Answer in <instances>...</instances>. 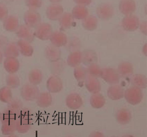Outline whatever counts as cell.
Listing matches in <instances>:
<instances>
[{
	"instance_id": "cell-1",
	"label": "cell",
	"mask_w": 147,
	"mask_h": 137,
	"mask_svg": "<svg viewBox=\"0 0 147 137\" xmlns=\"http://www.w3.org/2000/svg\"><path fill=\"white\" fill-rule=\"evenodd\" d=\"M143 96L142 89L135 86H131L125 90L124 97L128 103L133 106L139 104Z\"/></svg>"
},
{
	"instance_id": "cell-2",
	"label": "cell",
	"mask_w": 147,
	"mask_h": 137,
	"mask_svg": "<svg viewBox=\"0 0 147 137\" xmlns=\"http://www.w3.org/2000/svg\"><path fill=\"white\" fill-rule=\"evenodd\" d=\"M20 95L27 101H36L40 93L39 88L36 85L31 84H24L20 89Z\"/></svg>"
},
{
	"instance_id": "cell-3",
	"label": "cell",
	"mask_w": 147,
	"mask_h": 137,
	"mask_svg": "<svg viewBox=\"0 0 147 137\" xmlns=\"http://www.w3.org/2000/svg\"><path fill=\"white\" fill-rule=\"evenodd\" d=\"M53 29L50 24L48 23H41L35 28V37L42 40H49L53 33Z\"/></svg>"
},
{
	"instance_id": "cell-4",
	"label": "cell",
	"mask_w": 147,
	"mask_h": 137,
	"mask_svg": "<svg viewBox=\"0 0 147 137\" xmlns=\"http://www.w3.org/2000/svg\"><path fill=\"white\" fill-rule=\"evenodd\" d=\"M24 20L27 26L35 28L41 23V16L36 10L29 9L25 13Z\"/></svg>"
},
{
	"instance_id": "cell-5",
	"label": "cell",
	"mask_w": 147,
	"mask_h": 137,
	"mask_svg": "<svg viewBox=\"0 0 147 137\" xmlns=\"http://www.w3.org/2000/svg\"><path fill=\"white\" fill-rule=\"evenodd\" d=\"M101 78L108 84H118L120 81V76L117 70L112 68L102 69Z\"/></svg>"
},
{
	"instance_id": "cell-6",
	"label": "cell",
	"mask_w": 147,
	"mask_h": 137,
	"mask_svg": "<svg viewBox=\"0 0 147 137\" xmlns=\"http://www.w3.org/2000/svg\"><path fill=\"white\" fill-rule=\"evenodd\" d=\"M46 87L50 93L53 94L59 93L63 88L62 80L59 76L52 75L47 80Z\"/></svg>"
},
{
	"instance_id": "cell-7",
	"label": "cell",
	"mask_w": 147,
	"mask_h": 137,
	"mask_svg": "<svg viewBox=\"0 0 147 137\" xmlns=\"http://www.w3.org/2000/svg\"><path fill=\"white\" fill-rule=\"evenodd\" d=\"M16 35L20 39L26 40L30 43L33 42L35 39L34 31L26 25H20L16 32Z\"/></svg>"
},
{
	"instance_id": "cell-8",
	"label": "cell",
	"mask_w": 147,
	"mask_h": 137,
	"mask_svg": "<svg viewBox=\"0 0 147 137\" xmlns=\"http://www.w3.org/2000/svg\"><path fill=\"white\" fill-rule=\"evenodd\" d=\"M65 102L67 107L72 110H77L80 108L83 104L81 96L76 93H71L67 96Z\"/></svg>"
},
{
	"instance_id": "cell-9",
	"label": "cell",
	"mask_w": 147,
	"mask_h": 137,
	"mask_svg": "<svg viewBox=\"0 0 147 137\" xmlns=\"http://www.w3.org/2000/svg\"><path fill=\"white\" fill-rule=\"evenodd\" d=\"M124 91V88L118 84H113L107 89V97L112 101H118L123 98Z\"/></svg>"
},
{
	"instance_id": "cell-10",
	"label": "cell",
	"mask_w": 147,
	"mask_h": 137,
	"mask_svg": "<svg viewBox=\"0 0 147 137\" xmlns=\"http://www.w3.org/2000/svg\"><path fill=\"white\" fill-rule=\"evenodd\" d=\"M46 58L50 62H55L61 59V51L60 47L51 44L46 47L45 51Z\"/></svg>"
},
{
	"instance_id": "cell-11",
	"label": "cell",
	"mask_w": 147,
	"mask_h": 137,
	"mask_svg": "<svg viewBox=\"0 0 147 137\" xmlns=\"http://www.w3.org/2000/svg\"><path fill=\"white\" fill-rule=\"evenodd\" d=\"M84 84L87 90L91 94L100 93L101 90V84L98 78L88 76Z\"/></svg>"
},
{
	"instance_id": "cell-12",
	"label": "cell",
	"mask_w": 147,
	"mask_h": 137,
	"mask_svg": "<svg viewBox=\"0 0 147 137\" xmlns=\"http://www.w3.org/2000/svg\"><path fill=\"white\" fill-rule=\"evenodd\" d=\"M36 101L37 105L38 107L42 108H46L51 106L53 98L50 92H40Z\"/></svg>"
},
{
	"instance_id": "cell-13",
	"label": "cell",
	"mask_w": 147,
	"mask_h": 137,
	"mask_svg": "<svg viewBox=\"0 0 147 137\" xmlns=\"http://www.w3.org/2000/svg\"><path fill=\"white\" fill-rule=\"evenodd\" d=\"M4 67L9 74H13L18 71L20 63L17 58H5L4 61Z\"/></svg>"
},
{
	"instance_id": "cell-14",
	"label": "cell",
	"mask_w": 147,
	"mask_h": 137,
	"mask_svg": "<svg viewBox=\"0 0 147 137\" xmlns=\"http://www.w3.org/2000/svg\"><path fill=\"white\" fill-rule=\"evenodd\" d=\"M117 71L120 77L127 78L133 75L134 67L131 63L125 61L119 64Z\"/></svg>"
},
{
	"instance_id": "cell-15",
	"label": "cell",
	"mask_w": 147,
	"mask_h": 137,
	"mask_svg": "<svg viewBox=\"0 0 147 137\" xmlns=\"http://www.w3.org/2000/svg\"><path fill=\"white\" fill-rule=\"evenodd\" d=\"M49 40L52 45L58 47L65 46L68 40L66 34L60 31L53 32Z\"/></svg>"
},
{
	"instance_id": "cell-16",
	"label": "cell",
	"mask_w": 147,
	"mask_h": 137,
	"mask_svg": "<svg viewBox=\"0 0 147 137\" xmlns=\"http://www.w3.org/2000/svg\"><path fill=\"white\" fill-rule=\"evenodd\" d=\"M18 118V112L8 108L0 112V121L1 123L15 122Z\"/></svg>"
},
{
	"instance_id": "cell-17",
	"label": "cell",
	"mask_w": 147,
	"mask_h": 137,
	"mask_svg": "<svg viewBox=\"0 0 147 137\" xmlns=\"http://www.w3.org/2000/svg\"><path fill=\"white\" fill-rule=\"evenodd\" d=\"M82 63L86 66L97 63L98 56L95 51L91 49H86L82 52Z\"/></svg>"
},
{
	"instance_id": "cell-18",
	"label": "cell",
	"mask_w": 147,
	"mask_h": 137,
	"mask_svg": "<svg viewBox=\"0 0 147 137\" xmlns=\"http://www.w3.org/2000/svg\"><path fill=\"white\" fill-rule=\"evenodd\" d=\"M19 26L18 18L15 16H8L3 20V27L8 32H16Z\"/></svg>"
},
{
	"instance_id": "cell-19",
	"label": "cell",
	"mask_w": 147,
	"mask_h": 137,
	"mask_svg": "<svg viewBox=\"0 0 147 137\" xmlns=\"http://www.w3.org/2000/svg\"><path fill=\"white\" fill-rule=\"evenodd\" d=\"M20 53L26 57H31L34 53V48L31 43L26 40L20 39L17 42Z\"/></svg>"
},
{
	"instance_id": "cell-20",
	"label": "cell",
	"mask_w": 147,
	"mask_h": 137,
	"mask_svg": "<svg viewBox=\"0 0 147 137\" xmlns=\"http://www.w3.org/2000/svg\"><path fill=\"white\" fill-rule=\"evenodd\" d=\"M116 119L119 124L122 125H126L129 123L131 120V113L127 109H120L116 113Z\"/></svg>"
},
{
	"instance_id": "cell-21",
	"label": "cell",
	"mask_w": 147,
	"mask_h": 137,
	"mask_svg": "<svg viewBox=\"0 0 147 137\" xmlns=\"http://www.w3.org/2000/svg\"><path fill=\"white\" fill-rule=\"evenodd\" d=\"M16 132L20 134L28 132L32 126V120L18 118L15 122Z\"/></svg>"
},
{
	"instance_id": "cell-22",
	"label": "cell",
	"mask_w": 147,
	"mask_h": 137,
	"mask_svg": "<svg viewBox=\"0 0 147 137\" xmlns=\"http://www.w3.org/2000/svg\"><path fill=\"white\" fill-rule=\"evenodd\" d=\"M82 52L74 51L70 53L67 59V63L69 66L75 68L82 63Z\"/></svg>"
},
{
	"instance_id": "cell-23",
	"label": "cell",
	"mask_w": 147,
	"mask_h": 137,
	"mask_svg": "<svg viewBox=\"0 0 147 137\" xmlns=\"http://www.w3.org/2000/svg\"><path fill=\"white\" fill-rule=\"evenodd\" d=\"M2 52L5 58H17L20 53L17 43L14 42H8Z\"/></svg>"
},
{
	"instance_id": "cell-24",
	"label": "cell",
	"mask_w": 147,
	"mask_h": 137,
	"mask_svg": "<svg viewBox=\"0 0 147 137\" xmlns=\"http://www.w3.org/2000/svg\"><path fill=\"white\" fill-rule=\"evenodd\" d=\"M74 74L79 85L81 87L83 86L88 76L86 69L83 66L79 65L74 68Z\"/></svg>"
},
{
	"instance_id": "cell-25",
	"label": "cell",
	"mask_w": 147,
	"mask_h": 137,
	"mask_svg": "<svg viewBox=\"0 0 147 137\" xmlns=\"http://www.w3.org/2000/svg\"><path fill=\"white\" fill-rule=\"evenodd\" d=\"M131 82L132 86L141 89L146 88L147 86V77L142 74H134L131 76Z\"/></svg>"
},
{
	"instance_id": "cell-26",
	"label": "cell",
	"mask_w": 147,
	"mask_h": 137,
	"mask_svg": "<svg viewBox=\"0 0 147 137\" xmlns=\"http://www.w3.org/2000/svg\"><path fill=\"white\" fill-rule=\"evenodd\" d=\"M91 106L94 109H100L103 107L106 103L105 97L100 93L92 94L90 99Z\"/></svg>"
},
{
	"instance_id": "cell-27",
	"label": "cell",
	"mask_w": 147,
	"mask_h": 137,
	"mask_svg": "<svg viewBox=\"0 0 147 137\" xmlns=\"http://www.w3.org/2000/svg\"><path fill=\"white\" fill-rule=\"evenodd\" d=\"M28 79L30 84L37 86L42 81V72L39 69H33L29 72Z\"/></svg>"
},
{
	"instance_id": "cell-28",
	"label": "cell",
	"mask_w": 147,
	"mask_h": 137,
	"mask_svg": "<svg viewBox=\"0 0 147 137\" xmlns=\"http://www.w3.org/2000/svg\"><path fill=\"white\" fill-rule=\"evenodd\" d=\"M61 8L58 5H52L48 7L46 10L47 17L51 20H56L61 16Z\"/></svg>"
},
{
	"instance_id": "cell-29",
	"label": "cell",
	"mask_w": 147,
	"mask_h": 137,
	"mask_svg": "<svg viewBox=\"0 0 147 137\" xmlns=\"http://www.w3.org/2000/svg\"><path fill=\"white\" fill-rule=\"evenodd\" d=\"M65 63L61 59L55 62H51L50 70L53 75L59 76L61 75L65 69Z\"/></svg>"
},
{
	"instance_id": "cell-30",
	"label": "cell",
	"mask_w": 147,
	"mask_h": 137,
	"mask_svg": "<svg viewBox=\"0 0 147 137\" xmlns=\"http://www.w3.org/2000/svg\"><path fill=\"white\" fill-rule=\"evenodd\" d=\"M6 82L7 86L11 89H15L20 86V80L15 73L9 74L7 76Z\"/></svg>"
},
{
	"instance_id": "cell-31",
	"label": "cell",
	"mask_w": 147,
	"mask_h": 137,
	"mask_svg": "<svg viewBox=\"0 0 147 137\" xmlns=\"http://www.w3.org/2000/svg\"><path fill=\"white\" fill-rule=\"evenodd\" d=\"M13 98L11 89L7 86H4L0 89V101L4 103H7Z\"/></svg>"
},
{
	"instance_id": "cell-32",
	"label": "cell",
	"mask_w": 147,
	"mask_h": 137,
	"mask_svg": "<svg viewBox=\"0 0 147 137\" xmlns=\"http://www.w3.org/2000/svg\"><path fill=\"white\" fill-rule=\"evenodd\" d=\"M15 122L2 123L1 127V132L2 134L5 136H9L14 134L15 132H16Z\"/></svg>"
},
{
	"instance_id": "cell-33",
	"label": "cell",
	"mask_w": 147,
	"mask_h": 137,
	"mask_svg": "<svg viewBox=\"0 0 147 137\" xmlns=\"http://www.w3.org/2000/svg\"><path fill=\"white\" fill-rule=\"evenodd\" d=\"M86 69L88 76L98 78L101 77L102 69L97 63L93 64L87 66Z\"/></svg>"
},
{
	"instance_id": "cell-34",
	"label": "cell",
	"mask_w": 147,
	"mask_h": 137,
	"mask_svg": "<svg viewBox=\"0 0 147 137\" xmlns=\"http://www.w3.org/2000/svg\"><path fill=\"white\" fill-rule=\"evenodd\" d=\"M123 27L126 31H133L139 26L138 21L136 19H127L123 22Z\"/></svg>"
},
{
	"instance_id": "cell-35",
	"label": "cell",
	"mask_w": 147,
	"mask_h": 137,
	"mask_svg": "<svg viewBox=\"0 0 147 137\" xmlns=\"http://www.w3.org/2000/svg\"><path fill=\"white\" fill-rule=\"evenodd\" d=\"M7 104V108L17 112H19L22 108L24 107L23 103L18 98H13Z\"/></svg>"
},
{
	"instance_id": "cell-36",
	"label": "cell",
	"mask_w": 147,
	"mask_h": 137,
	"mask_svg": "<svg viewBox=\"0 0 147 137\" xmlns=\"http://www.w3.org/2000/svg\"><path fill=\"white\" fill-rule=\"evenodd\" d=\"M33 113L31 109L27 107H23L18 112V118L32 120Z\"/></svg>"
},
{
	"instance_id": "cell-37",
	"label": "cell",
	"mask_w": 147,
	"mask_h": 137,
	"mask_svg": "<svg viewBox=\"0 0 147 137\" xmlns=\"http://www.w3.org/2000/svg\"><path fill=\"white\" fill-rule=\"evenodd\" d=\"M25 3L29 9L36 10L41 7L42 1V0H25Z\"/></svg>"
},
{
	"instance_id": "cell-38",
	"label": "cell",
	"mask_w": 147,
	"mask_h": 137,
	"mask_svg": "<svg viewBox=\"0 0 147 137\" xmlns=\"http://www.w3.org/2000/svg\"><path fill=\"white\" fill-rule=\"evenodd\" d=\"M66 47L69 51H70L71 52L74 51H80V43L78 40H70L69 42H67L66 45Z\"/></svg>"
},
{
	"instance_id": "cell-39",
	"label": "cell",
	"mask_w": 147,
	"mask_h": 137,
	"mask_svg": "<svg viewBox=\"0 0 147 137\" xmlns=\"http://www.w3.org/2000/svg\"><path fill=\"white\" fill-rule=\"evenodd\" d=\"M84 28L87 30L92 31L95 29L97 26V22L94 19H90L86 20L83 23Z\"/></svg>"
},
{
	"instance_id": "cell-40",
	"label": "cell",
	"mask_w": 147,
	"mask_h": 137,
	"mask_svg": "<svg viewBox=\"0 0 147 137\" xmlns=\"http://www.w3.org/2000/svg\"><path fill=\"white\" fill-rule=\"evenodd\" d=\"M8 9L4 4L0 3V21L4 20L8 16Z\"/></svg>"
},
{
	"instance_id": "cell-41",
	"label": "cell",
	"mask_w": 147,
	"mask_h": 137,
	"mask_svg": "<svg viewBox=\"0 0 147 137\" xmlns=\"http://www.w3.org/2000/svg\"><path fill=\"white\" fill-rule=\"evenodd\" d=\"M8 43V39L6 36L0 35V51L3 52L4 48Z\"/></svg>"
},
{
	"instance_id": "cell-42",
	"label": "cell",
	"mask_w": 147,
	"mask_h": 137,
	"mask_svg": "<svg viewBox=\"0 0 147 137\" xmlns=\"http://www.w3.org/2000/svg\"><path fill=\"white\" fill-rule=\"evenodd\" d=\"M89 137H105L101 132L99 131H94L91 133Z\"/></svg>"
},
{
	"instance_id": "cell-43",
	"label": "cell",
	"mask_w": 147,
	"mask_h": 137,
	"mask_svg": "<svg viewBox=\"0 0 147 137\" xmlns=\"http://www.w3.org/2000/svg\"><path fill=\"white\" fill-rule=\"evenodd\" d=\"M141 31L144 34H146V24L145 25H143L141 26Z\"/></svg>"
},
{
	"instance_id": "cell-44",
	"label": "cell",
	"mask_w": 147,
	"mask_h": 137,
	"mask_svg": "<svg viewBox=\"0 0 147 137\" xmlns=\"http://www.w3.org/2000/svg\"><path fill=\"white\" fill-rule=\"evenodd\" d=\"M147 44H145L143 47L142 52L145 56H147Z\"/></svg>"
},
{
	"instance_id": "cell-45",
	"label": "cell",
	"mask_w": 147,
	"mask_h": 137,
	"mask_svg": "<svg viewBox=\"0 0 147 137\" xmlns=\"http://www.w3.org/2000/svg\"><path fill=\"white\" fill-rule=\"evenodd\" d=\"M3 57H4V55H3V52L0 51V65L1 64L2 62H3Z\"/></svg>"
},
{
	"instance_id": "cell-46",
	"label": "cell",
	"mask_w": 147,
	"mask_h": 137,
	"mask_svg": "<svg viewBox=\"0 0 147 137\" xmlns=\"http://www.w3.org/2000/svg\"><path fill=\"white\" fill-rule=\"evenodd\" d=\"M122 137H134L132 135H130V134H125V135H123Z\"/></svg>"
},
{
	"instance_id": "cell-47",
	"label": "cell",
	"mask_w": 147,
	"mask_h": 137,
	"mask_svg": "<svg viewBox=\"0 0 147 137\" xmlns=\"http://www.w3.org/2000/svg\"><path fill=\"white\" fill-rule=\"evenodd\" d=\"M5 137H18L17 136V135H14V134H13V135H9V136H6Z\"/></svg>"
},
{
	"instance_id": "cell-48",
	"label": "cell",
	"mask_w": 147,
	"mask_h": 137,
	"mask_svg": "<svg viewBox=\"0 0 147 137\" xmlns=\"http://www.w3.org/2000/svg\"><path fill=\"white\" fill-rule=\"evenodd\" d=\"M51 1L53 2H55L58 1L59 0H50Z\"/></svg>"
},
{
	"instance_id": "cell-49",
	"label": "cell",
	"mask_w": 147,
	"mask_h": 137,
	"mask_svg": "<svg viewBox=\"0 0 147 137\" xmlns=\"http://www.w3.org/2000/svg\"><path fill=\"white\" fill-rule=\"evenodd\" d=\"M117 137V136H111V137Z\"/></svg>"
},
{
	"instance_id": "cell-50",
	"label": "cell",
	"mask_w": 147,
	"mask_h": 137,
	"mask_svg": "<svg viewBox=\"0 0 147 137\" xmlns=\"http://www.w3.org/2000/svg\"></svg>"
}]
</instances>
